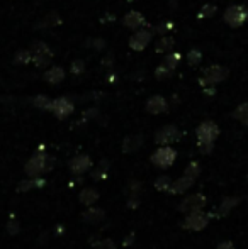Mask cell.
Here are the masks:
<instances>
[{
  "label": "cell",
  "instance_id": "cell-1",
  "mask_svg": "<svg viewBox=\"0 0 248 249\" xmlns=\"http://www.w3.org/2000/svg\"><path fill=\"white\" fill-rule=\"evenodd\" d=\"M197 134V146L201 153L209 154L214 148V141L219 136V127L212 121H204L195 131Z\"/></svg>",
  "mask_w": 248,
  "mask_h": 249
},
{
  "label": "cell",
  "instance_id": "cell-2",
  "mask_svg": "<svg viewBox=\"0 0 248 249\" xmlns=\"http://www.w3.org/2000/svg\"><path fill=\"white\" fill-rule=\"evenodd\" d=\"M229 75L228 68L225 66H219V65H212V66H208V68L202 71L201 78H199V83L202 87H214L218 83H221L223 80H226Z\"/></svg>",
  "mask_w": 248,
  "mask_h": 249
},
{
  "label": "cell",
  "instance_id": "cell-3",
  "mask_svg": "<svg viewBox=\"0 0 248 249\" xmlns=\"http://www.w3.org/2000/svg\"><path fill=\"white\" fill-rule=\"evenodd\" d=\"M31 51V61L38 66V68H46L50 65V61L53 59V51L46 43H33V46L29 48Z\"/></svg>",
  "mask_w": 248,
  "mask_h": 249
},
{
  "label": "cell",
  "instance_id": "cell-4",
  "mask_svg": "<svg viewBox=\"0 0 248 249\" xmlns=\"http://www.w3.org/2000/svg\"><path fill=\"white\" fill-rule=\"evenodd\" d=\"M225 22L229 27H240L247 22L248 19V9L245 5H229L225 10V16H223Z\"/></svg>",
  "mask_w": 248,
  "mask_h": 249
},
{
  "label": "cell",
  "instance_id": "cell-5",
  "mask_svg": "<svg viewBox=\"0 0 248 249\" xmlns=\"http://www.w3.org/2000/svg\"><path fill=\"white\" fill-rule=\"evenodd\" d=\"M48 160H50V158H48L46 154L39 153V151H38V153L34 154V156L31 158L29 161H27L26 173L29 175L31 178H36L39 173H43V171H48L51 168V164L48 163Z\"/></svg>",
  "mask_w": 248,
  "mask_h": 249
},
{
  "label": "cell",
  "instance_id": "cell-6",
  "mask_svg": "<svg viewBox=\"0 0 248 249\" xmlns=\"http://www.w3.org/2000/svg\"><path fill=\"white\" fill-rule=\"evenodd\" d=\"M175 158H177L175 149H172L170 146H162V148H158L155 153H153L152 163L156 164L158 168H169L173 164Z\"/></svg>",
  "mask_w": 248,
  "mask_h": 249
},
{
  "label": "cell",
  "instance_id": "cell-7",
  "mask_svg": "<svg viewBox=\"0 0 248 249\" xmlns=\"http://www.w3.org/2000/svg\"><path fill=\"white\" fill-rule=\"evenodd\" d=\"M206 205V197L202 194H195V195H191V197L184 198L182 203L179 205V210L187 213H192V212H197V210H202Z\"/></svg>",
  "mask_w": 248,
  "mask_h": 249
},
{
  "label": "cell",
  "instance_id": "cell-8",
  "mask_svg": "<svg viewBox=\"0 0 248 249\" xmlns=\"http://www.w3.org/2000/svg\"><path fill=\"white\" fill-rule=\"evenodd\" d=\"M180 138V132L175 125H165L155 134V142L160 146H169Z\"/></svg>",
  "mask_w": 248,
  "mask_h": 249
},
{
  "label": "cell",
  "instance_id": "cell-9",
  "mask_svg": "<svg viewBox=\"0 0 248 249\" xmlns=\"http://www.w3.org/2000/svg\"><path fill=\"white\" fill-rule=\"evenodd\" d=\"M208 224H209V217L206 215L202 210L187 213L186 220H184V227H186V229H191V231H202Z\"/></svg>",
  "mask_w": 248,
  "mask_h": 249
},
{
  "label": "cell",
  "instance_id": "cell-10",
  "mask_svg": "<svg viewBox=\"0 0 248 249\" xmlns=\"http://www.w3.org/2000/svg\"><path fill=\"white\" fill-rule=\"evenodd\" d=\"M150 41H152V31L138 29L129 37V48L134 51H143L150 44Z\"/></svg>",
  "mask_w": 248,
  "mask_h": 249
},
{
  "label": "cell",
  "instance_id": "cell-11",
  "mask_svg": "<svg viewBox=\"0 0 248 249\" xmlns=\"http://www.w3.org/2000/svg\"><path fill=\"white\" fill-rule=\"evenodd\" d=\"M73 104L66 97H60V99H55L51 102V112L57 115L58 119H66L73 112Z\"/></svg>",
  "mask_w": 248,
  "mask_h": 249
},
{
  "label": "cell",
  "instance_id": "cell-12",
  "mask_svg": "<svg viewBox=\"0 0 248 249\" xmlns=\"http://www.w3.org/2000/svg\"><path fill=\"white\" fill-rule=\"evenodd\" d=\"M167 108H169V104H167V100L162 95H153L152 99L146 102V110L153 115L163 114V112H167Z\"/></svg>",
  "mask_w": 248,
  "mask_h": 249
},
{
  "label": "cell",
  "instance_id": "cell-13",
  "mask_svg": "<svg viewBox=\"0 0 248 249\" xmlns=\"http://www.w3.org/2000/svg\"><path fill=\"white\" fill-rule=\"evenodd\" d=\"M123 24L128 29H139V27L145 24V16H143L141 12H138V10H131V12H128L124 16L123 19Z\"/></svg>",
  "mask_w": 248,
  "mask_h": 249
},
{
  "label": "cell",
  "instance_id": "cell-14",
  "mask_svg": "<svg viewBox=\"0 0 248 249\" xmlns=\"http://www.w3.org/2000/svg\"><path fill=\"white\" fill-rule=\"evenodd\" d=\"M90 166H92V161H90V158L87 156V154H80V156H75L70 161V170L76 175L87 171Z\"/></svg>",
  "mask_w": 248,
  "mask_h": 249
},
{
  "label": "cell",
  "instance_id": "cell-15",
  "mask_svg": "<svg viewBox=\"0 0 248 249\" xmlns=\"http://www.w3.org/2000/svg\"><path fill=\"white\" fill-rule=\"evenodd\" d=\"M194 181H195V178H192V177H189V175L184 173L182 178H179L175 183H172L170 192H172V194H184V192H187L189 188L194 185Z\"/></svg>",
  "mask_w": 248,
  "mask_h": 249
},
{
  "label": "cell",
  "instance_id": "cell-16",
  "mask_svg": "<svg viewBox=\"0 0 248 249\" xmlns=\"http://www.w3.org/2000/svg\"><path fill=\"white\" fill-rule=\"evenodd\" d=\"M44 80H46L48 83H53V85L61 83L63 80H65V70H63L61 66H51V68H48L46 73H44Z\"/></svg>",
  "mask_w": 248,
  "mask_h": 249
},
{
  "label": "cell",
  "instance_id": "cell-17",
  "mask_svg": "<svg viewBox=\"0 0 248 249\" xmlns=\"http://www.w3.org/2000/svg\"><path fill=\"white\" fill-rule=\"evenodd\" d=\"M240 203V198L238 197H228L225 198L221 202V205L218 207V213H216V217H225L228 215L229 212H231L233 207H236Z\"/></svg>",
  "mask_w": 248,
  "mask_h": 249
},
{
  "label": "cell",
  "instance_id": "cell-18",
  "mask_svg": "<svg viewBox=\"0 0 248 249\" xmlns=\"http://www.w3.org/2000/svg\"><path fill=\"white\" fill-rule=\"evenodd\" d=\"M143 144V136L141 134H136V136H128L123 142V151L124 153H133Z\"/></svg>",
  "mask_w": 248,
  "mask_h": 249
},
{
  "label": "cell",
  "instance_id": "cell-19",
  "mask_svg": "<svg viewBox=\"0 0 248 249\" xmlns=\"http://www.w3.org/2000/svg\"><path fill=\"white\" fill-rule=\"evenodd\" d=\"M233 117L242 122L243 125H248V102H243L242 105L236 107V110L233 112Z\"/></svg>",
  "mask_w": 248,
  "mask_h": 249
},
{
  "label": "cell",
  "instance_id": "cell-20",
  "mask_svg": "<svg viewBox=\"0 0 248 249\" xmlns=\"http://www.w3.org/2000/svg\"><path fill=\"white\" fill-rule=\"evenodd\" d=\"M102 219H104V210H100V209H90L83 213V220H85V222H90V224H95Z\"/></svg>",
  "mask_w": 248,
  "mask_h": 249
},
{
  "label": "cell",
  "instance_id": "cell-21",
  "mask_svg": "<svg viewBox=\"0 0 248 249\" xmlns=\"http://www.w3.org/2000/svg\"><path fill=\"white\" fill-rule=\"evenodd\" d=\"M97 198H99V194H97L94 188H85V190L80 194V202L85 203V205H92Z\"/></svg>",
  "mask_w": 248,
  "mask_h": 249
},
{
  "label": "cell",
  "instance_id": "cell-22",
  "mask_svg": "<svg viewBox=\"0 0 248 249\" xmlns=\"http://www.w3.org/2000/svg\"><path fill=\"white\" fill-rule=\"evenodd\" d=\"M180 59H182V54L180 53H169V54L165 56V59H163V65L167 66V68L170 70H175L177 65L180 63Z\"/></svg>",
  "mask_w": 248,
  "mask_h": 249
},
{
  "label": "cell",
  "instance_id": "cell-23",
  "mask_svg": "<svg viewBox=\"0 0 248 249\" xmlns=\"http://www.w3.org/2000/svg\"><path fill=\"white\" fill-rule=\"evenodd\" d=\"M173 44H175L173 37H162V39H160L158 43H156L155 50H156V53H165V51L172 50Z\"/></svg>",
  "mask_w": 248,
  "mask_h": 249
},
{
  "label": "cell",
  "instance_id": "cell-24",
  "mask_svg": "<svg viewBox=\"0 0 248 249\" xmlns=\"http://www.w3.org/2000/svg\"><path fill=\"white\" fill-rule=\"evenodd\" d=\"M31 61V51L29 50H19L14 56V63L16 65H27Z\"/></svg>",
  "mask_w": 248,
  "mask_h": 249
},
{
  "label": "cell",
  "instance_id": "cell-25",
  "mask_svg": "<svg viewBox=\"0 0 248 249\" xmlns=\"http://www.w3.org/2000/svg\"><path fill=\"white\" fill-rule=\"evenodd\" d=\"M51 102L53 100H50L46 95H38V97H34L33 104H34V107H39V108H43V110H51Z\"/></svg>",
  "mask_w": 248,
  "mask_h": 249
},
{
  "label": "cell",
  "instance_id": "cell-26",
  "mask_svg": "<svg viewBox=\"0 0 248 249\" xmlns=\"http://www.w3.org/2000/svg\"><path fill=\"white\" fill-rule=\"evenodd\" d=\"M170 187H172V180H170L167 175L156 178V181H155V188H156V190H170Z\"/></svg>",
  "mask_w": 248,
  "mask_h": 249
},
{
  "label": "cell",
  "instance_id": "cell-27",
  "mask_svg": "<svg viewBox=\"0 0 248 249\" xmlns=\"http://www.w3.org/2000/svg\"><path fill=\"white\" fill-rule=\"evenodd\" d=\"M216 5H212V3H206V5H202V9L199 10V19H206V17H212L216 14Z\"/></svg>",
  "mask_w": 248,
  "mask_h": 249
},
{
  "label": "cell",
  "instance_id": "cell-28",
  "mask_svg": "<svg viewBox=\"0 0 248 249\" xmlns=\"http://www.w3.org/2000/svg\"><path fill=\"white\" fill-rule=\"evenodd\" d=\"M201 59H202V53L199 50H191V51H189L187 61H189V65H191V66H197L199 63H201Z\"/></svg>",
  "mask_w": 248,
  "mask_h": 249
},
{
  "label": "cell",
  "instance_id": "cell-29",
  "mask_svg": "<svg viewBox=\"0 0 248 249\" xmlns=\"http://www.w3.org/2000/svg\"><path fill=\"white\" fill-rule=\"evenodd\" d=\"M172 71H173V70L167 68L165 65H160L158 68L155 70V76L158 80H165V78H169V76H172Z\"/></svg>",
  "mask_w": 248,
  "mask_h": 249
},
{
  "label": "cell",
  "instance_id": "cell-30",
  "mask_svg": "<svg viewBox=\"0 0 248 249\" xmlns=\"http://www.w3.org/2000/svg\"><path fill=\"white\" fill-rule=\"evenodd\" d=\"M70 71H72L73 75L83 73L85 71V61H83V59H75V61L72 63V66H70Z\"/></svg>",
  "mask_w": 248,
  "mask_h": 249
},
{
  "label": "cell",
  "instance_id": "cell-31",
  "mask_svg": "<svg viewBox=\"0 0 248 249\" xmlns=\"http://www.w3.org/2000/svg\"><path fill=\"white\" fill-rule=\"evenodd\" d=\"M199 173H201V166H199V163H195V161H192V163H189V166L186 168V175L192 178H197Z\"/></svg>",
  "mask_w": 248,
  "mask_h": 249
},
{
  "label": "cell",
  "instance_id": "cell-32",
  "mask_svg": "<svg viewBox=\"0 0 248 249\" xmlns=\"http://www.w3.org/2000/svg\"><path fill=\"white\" fill-rule=\"evenodd\" d=\"M60 22H61L60 16H58L57 12H51V14H48V16H46V19H44L43 26H58Z\"/></svg>",
  "mask_w": 248,
  "mask_h": 249
},
{
  "label": "cell",
  "instance_id": "cell-33",
  "mask_svg": "<svg viewBox=\"0 0 248 249\" xmlns=\"http://www.w3.org/2000/svg\"><path fill=\"white\" fill-rule=\"evenodd\" d=\"M99 249H116V246H114V243H113V241L106 239V241H102V243H100Z\"/></svg>",
  "mask_w": 248,
  "mask_h": 249
},
{
  "label": "cell",
  "instance_id": "cell-34",
  "mask_svg": "<svg viewBox=\"0 0 248 249\" xmlns=\"http://www.w3.org/2000/svg\"><path fill=\"white\" fill-rule=\"evenodd\" d=\"M216 249H235V244L231 241H225V243H219Z\"/></svg>",
  "mask_w": 248,
  "mask_h": 249
},
{
  "label": "cell",
  "instance_id": "cell-35",
  "mask_svg": "<svg viewBox=\"0 0 248 249\" xmlns=\"http://www.w3.org/2000/svg\"><path fill=\"white\" fill-rule=\"evenodd\" d=\"M9 232L10 234L19 232V224H17V222H9Z\"/></svg>",
  "mask_w": 248,
  "mask_h": 249
},
{
  "label": "cell",
  "instance_id": "cell-36",
  "mask_svg": "<svg viewBox=\"0 0 248 249\" xmlns=\"http://www.w3.org/2000/svg\"><path fill=\"white\" fill-rule=\"evenodd\" d=\"M90 44H92V46H95L97 50H102V48L106 46L102 39H94V41H90Z\"/></svg>",
  "mask_w": 248,
  "mask_h": 249
},
{
  "label": "cell",
  "instance_id": "cell-37",
  "mask_svg": "<svg viewBox=\"0 0 248 249\" xmlns=\"http://www.w3.org/2000/svg\"><path fill=\"white\" fill-rule=\"evenodd\" d=\"M247 180H248V177H247Z\"/></svg>",
  "mask_w": 248,
  "mask_h": 249
}]
</instances>
